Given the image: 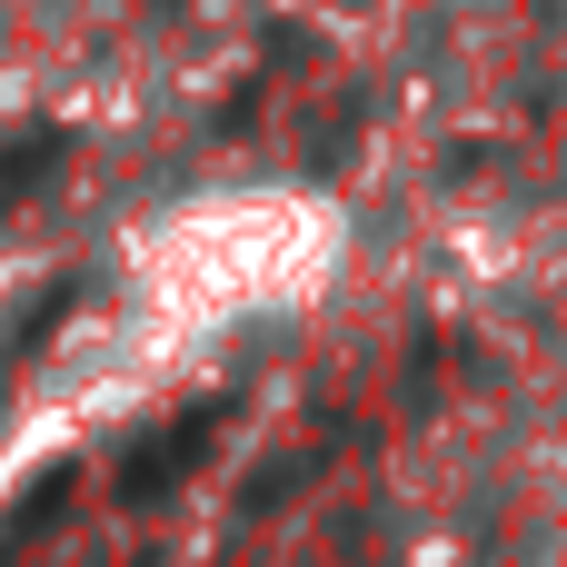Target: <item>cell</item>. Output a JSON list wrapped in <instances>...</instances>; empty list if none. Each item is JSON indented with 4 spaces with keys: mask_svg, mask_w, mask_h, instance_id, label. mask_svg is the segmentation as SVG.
<instances>
[{
    "mask_svg": "<svg viewBox=\"0 0 567 567\" xmlns=\"http://www.w3.org/2000/svg\"><path fill=\"white\" fill-rule=\"evenodd\" d=\"M349 269V209L309 179H189L140 199L100 249V299L50 339L30 389L0 409V468L100 439L199 379H219L269 329H299Z\"/></svg>",
    "mask_w": 567,
    "mask_h": 567,
    "instance_id": "cell-1",
    "label": "cell"
}]
</instances>
